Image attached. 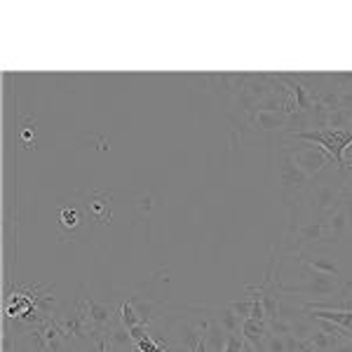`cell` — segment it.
<instances>
[{
  "label": "cell",
  "instance_id": "20",
  "mask_svg": "<svg viewBox=\"0 0 352 352\" xmlns=\"http://www.w3.org/2000/svg\"><path fill=\"white\" fill-rule=\"evenodd\" d=\"M333 352H352V340L348 338V333L338 338V343H336V348H333Z\"/></svg>",
  "mask_w": 352,
  "mask_h": 352
},
{
  "label": "cell",
  "instance_id": "1",
  "mask_svg": "<svg viewBox=\"0 0 352 352\" xmlns=\"http://www.w3.org/2000/svg\"><path fill=\"white\" fill-rule=\"evenodd\" d=\"M270 162H272V179H275V186L280 188L282 202L300 195V192L310 186L312 179H308V176L300 172V169L296 167V162L289 157V153H287L285 146H282L280 136L272 141Z\"/></svg>",
  "mask_w": 352,
  "mask_h": 352
},
{
  "label": "cell",
  "instance_id": "6",
  "mask_svg": "<svg viewBox=\"0 0 352 352\" xmlns=\"http://www.w3.org/2000/svg\"><path fill=\"white\" fill-rule=\"evenodd\" d=\"M294 258L303 265L305 272H317V275L348 280L343 270V261H340V256H336L331 249H305V252H298Z\"/></svg>",
  "mask_w": 352,
  "mask_h": 352
},
{
  "label": "cell",
  "instance_id": "10",
  "mask_svg": "<svg viewBox=\"0 0 352 352\" xmlns=\"http://www.w3.org/2000/svg\"><path fill=\"white\" fill-rule=\"evenodd\" d=\"M106 340H109L111 352H136V343L129 333V329L120 322V315L113 324L106 329Z\"/></svg>",
  "mask_w": 352,
  "mask_h": 352
},
{
  "label": "cell",
  "instance_id": "11",
  "mask_svg": "<svg viewBox=\"0 0 352 352\" xmlns=\"http://www.w3.org/2000/svg\"><path fill=\"white\" fill-rule=\"evenodd\" d=\"M268 333H270V329H268V322H265V320H252V317H247V320H244L242 338L252 345L254 352H261L265 338H268Z\"/></svg>",
  "mask_w": 352,
  "mask_h": 352
},
{
  "label": "cell",
  "instance_id": "14",
  "mask_svg": "<svg viewBox=\"0 0 352 352\" xmlns=\"http://www.w3.org/2000/svg\"><path fill=\"white\" fill-rule=\"evenodd\" d=\"M310 317L315 320H324L331 324L343 327L345 331H352V310H327V308H305Z\"/></svg>",
  "mask_w": 352,
  "mask_h": 352
},
{
  "label": "cell",
  "instance_id": "17",
  "mask_svg": "<svg viewBox=\"0 0 352 352\" xmlns=\"http://www.w3.org/2000/svg\"><path fill=\"white\" fill-rule=\"evenodd\" d=\"M59 223L64 226L66 230H78L80 228V212L78 209H61V214H59Z\"/></svg>",
  "mask_w": 352,
  "mask_h": 352
},
{
  "label": "cell",
  "instance_id": "2",
  "mask_svg": "<svg viewBox=\"0 0 352 352\" xmlns=\"http://www.w3.org/2000/svg\"><path fill=\"white\" fill-rule=\"evenodd\" d=\"M280 141L287 148L289 157L296 162V167L308 176V179H317L322 172L333 167L331 155H329L322 146L308 144V141H298V139H287V136H280Z\"/></svg>",
  "mask_w": 352,
  "mask_h": 352
},
{
  "label": "cell",
  "instance_id": "23",
  "mask_svg": "<svg viewBox=\"0 0 352 352\" xmlns=\"http://www.w3.org/2000/svg\"><path fill=\"white\" fill-rule=\"evenodd\" d=\"M350 212H352V202H350Z\"/></svg>",
  "mask_w": 352,
  "mask_h": 352
},
{
  "label": "cell",
  "instance_id": "19",
  "mask_svg": "<svg viewBox=\"0 0 352 352\" xmlns=\"http://www.w3.org/2000/svg\"><path fill=\"white\" fill-rule=\"evenodd\" d=\"M228 303H230V308L242 317V320H247V317L252 315V305H254V298L252 296H244L240 300H228Z\"/></svg>",
  "mask_w": 352,
  "mask_h": 352
},
{
  "label": "cell",
  "instance_id": "8",
  "mask_svg": "<svg viewBox=\"0 0 352 352\" xmlns=\"http://www.w3.org/2000/svg\"><path fill=\"white\" fill-rule=\"evenodd\" d=\"M350 226H352V212H350V204L345 202V204H340L331 217H327V244H329V249L338 247V244L350 235Z\"/></svg>",
  "mask_w": 352,
  "mask_h": 352
},
{
  "label": "cell",
  "instance_id": "18",
  "mask_svg": "<svg viewBox=\"0 0 352 352\" xmlns=\"http://www.w3.org/2000/svg\"><path fill=\"white\" fill-rule=\"evenodd\" d=\"M261 352H289V345H287V336H277V333H268L265 338L263 348Z\"/></svg>",
  "mask_w": 352,
  "mask_h": 352
},
{
  "label": "cell",
  "instance_id": "16",
  "mask_svg": "<svg viewBox=\"0 0 352 352\" xmlns=\"http://www.w3.org/2000/svg\"><path fill=\"white\" fill-rule=\"evenodd\" d=\"M118 310H120V322H122V324L127 327V329H134V327H139V324H141L139 315H136V310H134V303H132L129 298H127V300H122L120 308H118Z\"/></svg>",
  "mask_w": 352,
  "mask_h": 352
},
{
  "label": "cell",
  "instance_id": "21",
  "mask_svg": "<svg viewBox=\"0 0 352 352\" xmlns=\"http://www.w3.org/2000/svg\"><path fill=\"white\" fill-rule=\"evenodd\" d=\"M242 352H254V348H252V345L247 343V340H244V348H242Z\"/></svg>",
  "mask_w": 352,
  "mask_h": 352
},
{
  "label": "cell",
  "instance_id": "7",
  "mask_svg": "<svg viewBox=\"0 0 352 352\" xmlns=\"http://www.w3.org/2000/svg\"><path fill=\"white\" fill-rule=\"evenodd\" d=\"M249 78H252V73H214V76H204L202 80L209 85V89H212L226 106H230L232 101L240 96L244 85L249 82Z\"/></svg>",
  "mask_w": 352,
  "mask_h": 352
},
{
  "label": "cell",
  "instance_id": "9",
  "mask_svg": "<svg viewBox=\"0 0 352 352\" xmlns=\"http://www.w3.org/2000/svg\"><path fill=\"white\" fill-rule=\"evenodd\" d=\"M111 202L113 197L109 192H101V190H92L87 195V202H85V212H87V217L94 221V223L104 226L109 223L113 212H111Z\"/></svg>",
  "mask_w": 352,
  "mask_h": 352
},
{
  "label": "cell",
  "instance_id": "15",
  "mask_svg": "<svg viewBox=\"0 0 352 352\" xmlns=\"http://www.w3.org/2000/svg\"><path fill=\"white\" fill-rule=\"evenodd\" d=\"M228 336L230 333L226 331L223 327L219 324L217 320H209V327L204 331V340H207V350L209 352H223L226 350V343H228Z\"/></svg>",
  "mask_w": 352,
  "mask_h": 352
},
{
  "label": "cell",
  "instance_id": "4",
  "mask_svg": "<svg viewBox=\"0 0 352 352\" xmlns=\"http://www.w3.org/2000/svg\"><path fill=\"white\" fill-rule=\"evenodd\" d=\"M76 310H78V315H80L89 336L106 331V329L118 320V315H120V310H116L113 305L85 296V285L80 287V294H78V298H76Z\"/></svg>",
  "mask_w": 352,
  "mask_h": 352
},
{
  "label": "cell",
  "instance_id": "22",
  "mask_svg": "<svg viewBox=\"0 0 352 352\" xmlns=\"http://www.w3.org/2000/svg\"><path fill=\"white\" fill-rule=\"evenodd\" d=\"M348 338H350V340H352V331H348Z\"/></svg>",
  "mask_w": 352,
  "mask_h": 352
},
{
  "label": "cell",
  "instance_id": "13",
  "mask_svg": "<svg viewBox=\"0 0 352 352\" xmlns=\"http://www.w3.org/2000/svg\"><path fill=\"white\" fill-rule=\"evenodd\" d=\"M38 300L31 296H21V294H12L8 300V315L12 320H28L31 315L38 312Z\"/></svg>",
  "mask_w": 352,
  "mask_h": 352
},
{
  "label": "cell",
  "instance_id": "3",
  "mask_svg": "<svg viewBox=\"0 0 352 352\" xmlns=\"http://www.w3.org/2000/svg\"><path fill=\"white\" fill-rule=\"evenodd\" d=\"M287 139H298L308 141V144L322 146L329 155H331L333 164L338 169H345V148L352 146V132L350 129H310V132H296V134H285Z\"/></svg>",
  "mask_w": 352,
  "mask_h": 352
},
{
  "label": "cell",
  "instance_id": "12",
  "mask_svg": "<svg viewBox=\"0 0 352 352\" xmlns=\"http://www.w3.org/2000/svg\"><path fill=\"white\" fill-rule=\"evenodd\" d=\"M212 317L219 322L221 327L228 333H242V324L244 320L237 315L235 310L230 308V303H221V305H212Z\"/></svg>",
  "mask_w": 352,
  "mask_h": 352
},
{
  "label": "cell",
  "instance_id": "5",
  "mask_svg": "<svg viewBox=\"0 0 352 352\" xmlns=\"http://www.w3.org/2000/svg\"><path fill=\"white\" fill-rule=\"evenodd\" d=\"M240 122H235L240 129H252L254 134H277L285 136L292 132L294 118L280 111H247L240 113Z\"/></svg>",
  "mask_w": 352,
  "mask_h": 352
}]
</instances>
